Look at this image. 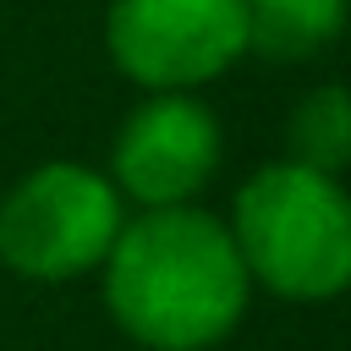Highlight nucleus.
<instances>
[{"label":"nucleus","instance_id":"f257e3e1","mask_svg":"<svg viewBox=\"0 0 351 351\" xmlns=\"http://www.w3.org/2000/svg\"><path fill=\"white\" fill-rule=\"evenodd\" d=\"M252 274L230 225L192 203L143 208L104 252V302L148 351H203L247 313Z\"/></svg>","mask_w":351,"mask_h":351},{"label":"nucleus","instance_id":"f03ea898","mask_svg":"<svg viewBox=\"0 0 351 351\" xmlns=\"http://www.w3.org/2000/svg\"><path fill=\"white\" fill-rule=\"evenodd\" d=\"M247 274L285 302H329L351 285V197L296 159L263 165L230 214Z\"/></svg>","mask_w":351,"mask_h":351},{"label":"nucleus","instance_id":"7ed1b4c3","mask_svg":"<svg viewBox=\"0 0 351 351\" xmlns=\"http://www.w3.org/2000/svg\"><path fill=\"white\" fill-rule=\"evenodd\" d=\"M121 192L88 165H38L0 197V258L27 280H71L121 236Z\"/></svg>","mask_w":351,"mask_h":351},{"label":"nucleus","instance_id":"20e7f679","mask_svg":"<svg viewBox=\"0 0 351 351\" xmlns=\"http://www.w3.org/2000/svg\"><path fill=\"white\" fill-rule=\"evenodd\" d=\"M110 60L154 88H197L247 55V0H110Z\"/></svg>","mask_w":351,"mask_h":351},{"label":"nucleus","instance_id":"39448f33","mask_svg":"<svg viewBox=\"0 0 351 351\" xmlns=\"http://www.w3.org/2000/svg\"><path fill=\"white\" fill-rule=\"evenodd\" d=\"M115 192L143 208L192 203L219 170V121L186 88L137 104L115 137Z\"/></svg>","mask_w":351,"mask_h":351},{"label":"nucleus","instance_id":"423d86ee","mask_svg":"<svg viewBox=\"0 0 351 351\" xmlns=\"http://www.w3.org/2000/svg\"><path fill=\"white\" fill-rule=\"evenodd\" d=\"M346 27V0H247V49L274 60L318 55Z\"/></svg>","mask_w":351,"mask_h":351},{"label":"nucleus","instance_id":"0eeeda50","mask_svg":"<svg viewBox=\"0 0 351 351\" xmlns=\"http://www.w3.org/2000/svg\"><path fill=\"white\" fill-rule=\"evenodd\" d=\"M285 148L296 165L307 170H346L351 165V88H313L296 99L291 126H285Z\"/></svg>","mask_w":351,"mask_h":351}]
</instances>
